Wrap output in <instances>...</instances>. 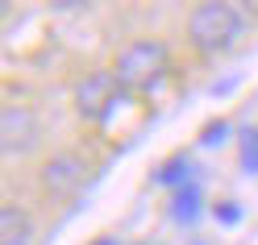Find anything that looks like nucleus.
I'll return each mask as SVG.
<instances>
[{"label": "nucleus", "instance_id": "1", "mask_svg": "<svg viewBox=\"0 0 258 245\" xmlns=\"http://www.w3.org/2000/svg\"><path fill=\"white\" fill-rule=\"evenodd\" d=\"M241 34H246V17H241L237 5H225V0H204V5H196L191 17H187V38L204 54L229 50Z\"/></svg>", "mask_w": 258, "mask_h": 245}, {"label": "nucleus", "instance_id": "7", "mask_svg": "<svg viewBox=\"0 0 258 245\" xmlns=\"http://www.w3.org/2000/svg\"><path fill=\"white\" fill-rule=\"evenodd\" d=\"M204 212V191H200V183H187V187H175V195H171V216L179 220V224H191Z\"/></svg>", "mask_w": 258, "mask_h": 245}, {"label": "nucleus", "instance_id": "5", "mask_svg": "<svg viewBox=\"0 0 258 245\" xmlns=\"http://www.w3.org/2000/svg\"><path fill=\"white\" fill-rule=\"evenodd\" d=\"M84 179H88V162L79 158V154H71V150L54 154V158L42 167V187L50 191V195H71Z\"/></svg>", "mask_w": 258, "mask_h": 245}, {"label": "nucleus", "instance_id": "4", "mask_svg": "<svg viewBox=\"0 0 258 245\" xmlns=\"http://www.w3.org/2000/svg\"><path fill=\"white\" fill-rule=\"evenodd\" d=\"M38 133H42V125L29 104H5V117H0V145H5V154H25L38 141Z\"/></svg>", "mask_w": 258, "mask_h": 245}, {"label": "nucleus", "instance_id": "9", "mask_svg": "<svg viewBox=\"0 0 258 245\" xmlns=\"http://www.w3.org/2000/svg\"><path fill=\"white\" fill-rule=\"evenodd\" d=\"M158 179H163V183H171V187H187L191 183V158H171L163 171H158Z\"/></svg>", "mask_w": 258, "mask_h": 245}, {"label": "nucleus", "instance_id": "3", "mask_svg": "<svg viewBox=\"0 0 258 245\" xmlns=\"http://www.w3.org/2000/svg\"><path fill=\"white\" fill-rule=\"evenodd\" d=\"M121 79L112 75V71H92L79 79V88H75V108H79V117H88V121H108L112 112H117L121 104Z\"/></svg>", "mask_w": 258, "mask_h": 245}, {"label": "nucleus", "instance_id": "6", "mask_svg": "<svg viewBox=\"0 0 258 245\" xmlns=\"http://www.w3.org/2000/svg\"><path fill=\"white\" fill-rule=\"evenodd\" d=\"M34 237V220L21 204H5L0 212V245H29Z\"/></svg>", "mask_w": 258, "mask_h": 245}, {"label": "nucleus", "instance_id": "10", "mask_svg": "<svg viewBox=\"0 0 258 245\" xmlns=\"http://www.w3.org/2000/svg\"><path fill=\"white\" fill-rule=\"evenodd\" d=\"M213 216H217L221 224H237L241 216H246V208H241L237 200H217V204H213Z\"/></svg>", "mask_w": 258, "mask_h": 245}, {"label": "nucleus", "instance_id": "11", "mask_svg": "<svg viewBox=\"0 0 258 245\" xmlns=\"http://www.w3.org/2000/svg\"><path fill=\"white\" fill-rule=\"evenodd\" d=\"M225 133H229V125H225V121L204 125V129H200V145H221V141H225Z\"/></svg>", "mask_w": 258, "mask_h": 245}, {"label": "nucleus", "instance_id": "8", "mask_svg": "<svg viewBox=\"0 0 258 245\" xmlns=\"http://www.w3.org/2000/svg\"><path fill=\"white\" fill-rule=\"evenodd\" d=\"M237 158H241V171L246 175H258V125H241Z\"/></svg>", "mask_w": 258, "mask_h": 245}, {"label": "nucleus", "instance_id": "2", "mask_svg": "<svg viewBox=\"0 0 258 245\" xmlns=\"http://www.w3.org/2000/svg\"><path fill=\"white\" fill-rule=\"evenodd\" d=\"M167 71H171V50L158 38L129 42L117 54V67H112V75H117L121 88H129V92H150L154 84L167 79Z\"/></svg>", "mask_w": 258, "mask_h": 245}]
</instances>
